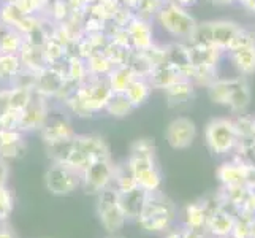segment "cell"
I'll list each match as a JSON object with an SVG mask.
<instances>
[{
	"instance_id": "cell-1",
	"label": "cell",
	"mask_w": 255,
	"mask_h": 238,
	"mask_svg": "<svg viewBox=\"0 0 255 238\" xmlns=\"http://www.w3.org/2000/svg\"><path fill=\"white\" fill-rule=\"evenodd\" d=\"M176 216V207L173 202L163 196L160 191L147 192L143 208L136 218L138 226L146 232L160 234L171 227Z\"/></svg>"
},
{
	"instance_id": "cell-2",
	"label": "cell",
	"mask_w": 255,
	"mask_h": 238,
	"mask_svg": "<svg viewBox=\"0 0 255 238\" xmlns=\"http://www.w3.org/2000/svg\"><path fill=\"white\" fill-rule=\"evenodd\" d=\"M209 99L214 103L230 107L233 111H243L249 107L251 89L244 78L214 79L209 86Z\"/></svg>"
},
{
	"instance_id": "cell-3",
	"label": "cell",
	"mask_w": 255,
	"mask_h": 238,
	"mask_svg": "<svg viewBox=\"0 0 255 238\" xmlns=\"http://www.w3.org/2000/svg\"><path fill=\"white\" fill-rule=\"evenodd\" d=\"M157 17H159V22L162 24V27L168 32L171 37L178 40L193 41L198 24L193 19V16L187 13V10L184 6H179L174 2L160 5V8L157 10Z\"/></svg>"
},
{
	"instance_id": "cell-4",
	"label": "cell",
	"mask_w": 255,
	"mask_h": 238,
	"mask_svg": "<svg viewBox=\"0 0 255 238\" xmlns=\"http://www.w3.org/2000/svg\"><path fill=\"white\" fill-rule=\"evenodd\" d=\"M243 27L232 21H213L198 24L193 41L213 46L219 51H230L235 38Z\"/></svg>"
},
{
	"instance_id": "cell-5",
	"label": "cell",
	"mask_w": 255,
	"mask_h": 238,
	"mask_svg": "<svg viewBox=\"0 0 255 238\" xmlns=\"http://www.w3.org/2000/svg\"><path fill=\"white\" fill-rule=\"evenodd\" d=\"M97 216L100 219L102 227L108 234H119L121 229L126 226L127 218L122 213L119 205V192L113 184L97 194Z\"/></svg>"
},
{
	"instance_id": "cell-6",
	"label": "cell",
	"mask_w": 255,
	"mask_h": 238,
	"mask_svg": "<svg viewBox=\"0 0 255 238\" xmlns=\"http://www.w3.org/2000/svg\"><path fill=\"white\" fill-rule=\"evenodd\" d=\"M45 186L52 196H70L78 188H81V173L64 164L52 162L45 173Z\"/></svg>"
},
{
	"instance_id": "cell-7",
	"label": "cell",
	"mask_w": 255,
	"mask_h": 238,
	"mask_svg": "<svg viewBox=\"0 0 255 238\" xmlns=\"http://www.w3.org/2000/svg\"><path fill=\"white\" fill-rule=\"evenodd\" d=\"M238 142V126L228 119H214L206 127V143L216 154L232 151Z\"/></svg>"
},
{
	"instance_id": "cell-8",
	"label": "cell",
	"mask_w": 255,
	"mask_h": 238,
	"mask_svg": "<svg viewBox=\"0 0 255 238\" xmlns=\"http://www.w3.org/2000/svg\"><path fill=\"white\" fill-rule=\"evenodd\" d=\"M114 165L110 159H97L81 173V188L86 194L97 196L100 191L113 184Z\"/></svg>"
},
{
	"instance_id": "cell-9",
	"label": "cell",
	"mask_w": 255,
	"mask_h": 238,
	"mask_svg": "<svg viewBox=\"0 0 255 238\" xmlns=\"http://www.w3.org/2000/svg\"><path fill=\"white\" fill-rule=\"evenodd\" d=\"M197 137L195 122L189 118H176L173 119L165 132V138L173 149H187L192 146Z\"/></svg>"
},
{
	"instance_id": "cell-10",
	"label": "cell",
	"mask_w": 255,
	"mask_h": 238,
	"mask_svg": "<svg viewBox=\"0 0 255 238\" xmlns=\"http://www.w3.org/2000/svg\"><path fill=\"white\" fill-rule=\"evenodd\" d=\"M41 135H43V140L46 142V145H52L57 142H64V140H68V138H73L75 132L72 126L68 124L67 119L64 118L51 119V116L48 114L45 124L41 126Z\"/></svg>"
},
{
	"instance_id": "cell-11",
	"label": "cell",
	"mask_w": 255,
	"mask_h": 238,
	"mask_svg": "<svg viewBox=\"0 0 255 238\" xmlns=\"http://www.w3.org/2000/svg\"><path fill=\"white\" fill-rule=\"evenodd\" d=\"M46 116H48V111L45 108V105L32 99L27 107H25L21 113L19 126H17V129L21 132L41 129V126L45 124V121H46Z\"/></svg>"
},
{
	"instance_id": "cell-12",
	"label": "cell",
	"mask_w": 255,
	"mask_h": 238,
	"mask_svg": "<svg viewBox=\"0 0 255 238\" xmlns=\"http://www.w3.org/2000/svg\"><path fill=\"white\" fill-rule=\"evenodd\" d=\"M146 196H147V192L143 191L141 188H136L130 192L119 194V205H121L122 213L126 215L127 221H136L139 211L143 208Z\"/></svg>"
},
{
	"instance_id": "cell-13",
	"label": "cell",
	"mask_w": 255,
	"mask_h": 238,
	"mask_svg": "<svg viewBox=\"0 0 255 238\" xmlns=\"http://www.w3.org/2000/svg\"><path fill=\"white\" fill-rule=\"evenodd\" d=\"M182 78H186V76H184L178 68L173 67L168 62H165V65H159L152 70L151 78H149V84L166 89V87H170L171 84H174L176 81H179Z\"/></svg>"
},
{
	"instance_id": "cell-14",
	"label": "cell",
	"mask_w": 255,
	"mask_h": 238,
	"mask_svg": "<svg viewBox=\"0 0 255 238\" xmlns=\"http://www.w3.org/2000/svg\"><path fill=\"white\" fill-rule=\"evenodd\" d=\"M233 224L235 223H233L232 216L222 210H217L216 213L209 215L208 221H206V226L211 231V234L216 237H227L228 234H232Z\"/></svg>"
},
{
	"instance_id": "cell-15",
	"label": "cell",
	"mask_w": 255,
	"mask_h": 238,
	"mask_svg": "<svg viewBox=\"0 0 255 238\" xmlns=\"http://www.w3.org/2000/svg\"><path fill=\"white\" fill-rule=\"evenodd\" d=\"M232 60L235 67L243 75H251L255 72V45L232 51Z\"/></svg>"
},
{
	"instance_id": "cell-16",
	"label": "cell",
	"mask_w": 255,
	"mask_h": 238,
	"mask_svg": "<svg viewBox=\"0 0 255 238\" xmlns=\"http://www.w3.org/2000/svg\"><path fill=\"white\" fill-rule=\"evenodd\" d=\"M151 84H149L146 79H139V78H133L130 81V84L127 86L126 89V95L127 99L130 100V103L133 107H139L143 105L147 99H149V94H151Z\"/></svg>"
},
{
	"instance_id": "cell-17",
	"label": "cell",
	"mask_w": 255,
	"mask_h": 238,
	"mask_svg": "<svg viewBox=\"0 0 255 238\" xmlns=\"http://www.w3.org/2000/svg\"><path fill=\"white\" fill-rule=\"evenodd\" d=\"M165 91L170 103H184L193 95V86L189 78H182L170 87H166Z\"/></svg>"
},
{
	"instance_id": "cell-18",
	"label": "cell",
	"mask_w": 255,
	"mask_h": 238,
	"mask_svg": "<svg viewBox=\"0 0 255 238\" xmlns=\"http://www.w3.org/2000/svg\"><path fill=\"white\" fill-rule=\"evenodd\" d=\"M105 108L108 110V113L111 116H116V118H124L127 114L133 110L135 107L130 103V100L127 99V95L124 92H113L110 95V99L105 105Z\"/></svg>"
},
{
	"instance_id": "cell-19",
	"label": "cell",
	"mask_w": 255,
	"mask_h": 238,
	"mask_svg": "<svg viewBox=\"0 0 255 238\" xmlns=\"http://www.w3.org/2000/svg\"><path fill=\"white\" fill-rule=\"evenodd\" d=\"M208 221V215L201 204H190L186 208V227L192 231H201Z\"/></svg>"
},
{
	"instance_id": "cell-20",
	"label": "cell",
	"mask_w": 255,
	"mask_h": 238,
	"mask_svg": "<svg viewBox=\"0 0 255 238\" xmlns=\"http://www.w3.org/2000/svg\"><path fill=\"white\" fill-rule=\"evenodd\" d=\"M219 176L221 180L227 184V186H241V184L248 180V173L243 167L233 165V164H225L219 170Z\"/></svg>"
},
{
	"instance_id": "cell-21",
	"label": "cell",
	"mask_w": 255,
	"mask_h": 238,
	"mask_svg": "<svg viewBox=\"0 0 255 238\" xmlns=\"http://www.w3.org/2000/svg\"><path fill=\"white\" fill-rule=\"evenodd\" d=\"M135 76H131V72L127 68H121V70H116L111 78H110V81H111V92H126L127 89V86L130 84V81L133 79Z\"/></svg>"
},
{
	"instance_id": "cell-22",
	"label": "cell",
	"mask_w": 255,
	"mask_h": 238,
	"mask_svg": "<svg viewBox=\"0 0 255 238\" xmlns=\"http://www.w3.org/2000/svg\"><path fill=\"white\" fill-rule=\"evenodd\" d=\"M24 153H25L24 140H19V142H13V143L0 145V157H2L3 161H10V159H19Z\"/></svg>"
},
{
	"instance_id": "cell-23",
	"label": "cell",
	"mask_w": 255,
	"mask_h": 238,
	"mask_svg": "<svg viewBox=\"0 0 255 238\" xmlns=\"http://www.w3.org/2000/svg\"><path fill=\"white\" fill-rule=\"evenodd\" d=\"M10 97H11V89L0 91V118H3L10 111Z\"/></svg>"
},
{
	"instance_id": "cell-24",
	"label": "cell",
	"mask_w": 255,
	"mask_h": 238,
	"mask_svg": "<svg viewBox=\"0 0 255 238\" xmlns=\"http://www.w3.org/2000/svg\"><path fill=\"white\" fill-rule=\"evenodd\" d=\"M8 173H10L8 164H6V161H3V159L0 157V186H5V184H6Z\"/></svg>"
},
{
	"instance_id": "cell-25",
	"label": "cell",
	"mask_w": 255,
	"mask_h": 238,
	"mask_svg": "<svg viewBox=\"0 0 255 238\" xmlns=\"http://www.w3.org/2000/svg\"><path fill=\"white\" fill-rule=\"evenodd\" d=\"M181 234H182V238H203L200 231H192V229H187V227L184 229Z\"/></svg>"
},
{
	"instance_id": "cell-26",
	"label": "cell",
	"mask_w": 255,
	"mask_h": 238,
	"mask_svg": "<svg viewBox=\"0 0 255 238\" xmlns=\"http://www.w3.org/2000/svg\"><path fill=\"white\" fill-rule=\"evenodd\" d=\"M0 238H14V235L6 227H0Z\"/></svg>"
},
{
	"instance_id": "cell-27",
	"label": "cell",
	"mask_w": 255,
	"mask_h": 238,
	"mask_svg": "<svg viewBox=\"0 0 255 238\" xmlns=\"http://www.w3.org/2000/svg\"><path fill=\"white\" fill-rule=\"evenodd\" d=\"M174 3H178L179 6H189V5H193V3H197V0H174Z\"/></svg>"
},
{
	"instance_id": "cell-28",
	"label": "cell",
	"mask_w": 255,
	"mask_h": 238,
	"mask_svg": "<svg viewBox=\"0 0 255 238\" xmlns=\"http://www.w3.org/2000/svg\"><path fill=\"white\" fill-rule=\"evenodd\" d=\"M166 238H182V234L181 232H171V234H168Z\"/></svg>"
},
{
	"instance_id": "cell-29",
	"label": "cell",
	"mask_w": 255,
	"mask_h": 238,
	"mask_svg": "<svg viewBox=\"0 0 255 238\" xmlns=\"http://www.w3.org/2000/svg\"><path fill=\"white\" fill-rule=\"evenodd\" d=\"M251 238H255V219L251 223Z\"/></svg>"
},
{
	"instance_id": "cell-30",
	"label": "cell",
	"mask_w": 255,
	"mask_h": 238,
	"mask_svg": "<svg viewBox=\"0 0 255 238\" xmlns=\"http://www.w3.org/2000/svg\"><path fill=\"white\" fill-rule=\"evenodd\" d=\"M105 238H124V237H121V235H118V234H108Z\"/></svg>"
}]
</instances>
